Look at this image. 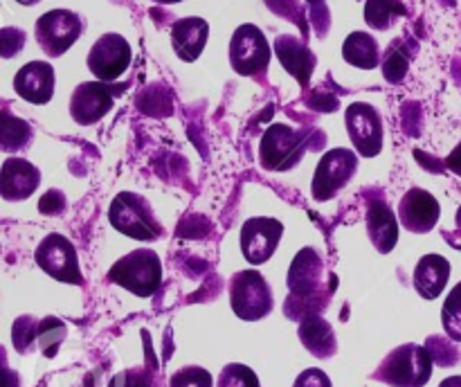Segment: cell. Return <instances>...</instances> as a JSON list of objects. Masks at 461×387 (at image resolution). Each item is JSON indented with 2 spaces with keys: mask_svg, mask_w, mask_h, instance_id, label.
Here are the masks:
<instances>
[{
  "mask_svg": "<svg viewBox=\"0 0 461 387\" xmlns=\"http://www.w3.org/2000/svg\"><path fill=\"white\" fill-rule=\"evenodd\" d=\"M54 86H57V76H54V68L48 61H30L16 72L14 76V90L25 102L48 104L54 94Z\"/></svg>",
  "mask_w": 461,
  "mask_h": 387,
  "instance_id": "cell-17",
  "label": "cell"
},
{
  "mask_svg": "<svg viewBox=\"0 0 461 387\" xmlns=\"http://www.w3.org/2000/svg\"><path fill=\"white\" fill-rule=\"evenodd\" d=\"M347 130L354 142L356 151L363 158H374L383 148V120L381 112L372 104L356 102L345 111Z\"/></svg>",
  "mask_w": 461,
  "mask_h": 387,
  "instance_id": "cell-13",
  "label": "cell"
},
{
  "mask_svg": "<svg viewBox=\"0 0 461 387\" xmlns=\"http://www.w3.org/2000/svg\"><path fill=\"white\" fill-rule=\"evenodd\" d=\"M207 39H210V25H207L205 18L189 16L180 18L171 27V45H174V52L178 54V58L192 63L205 50Z\"/></svg>",
  "mask_w": 461,
  "mask_h": 387,
  "instance_id": "cell-20",
  "label": "cell"
},
{
  "mask_svg": "<svg viewBox=\"0 0 461 387\" xmlns=\"http://www.w3.org/2000/svg\"><path fill=\"white\" fill-rule=\"evenodd\" d=\"M293 387H333V385H331V378H329L322 369L311 367V369H304V372L297 376L295 385Z\"/></svg>",
  "mask_w": 461,
  "mask_h": 387,
  "instance_id": "cell-35",
  "label": "cell"
},
{
  "mask_svg": "<svg viewBox=\"0 0 461 387\" xmlns=\"http://www.w3.org/2000/svg\"><path fill=\"white\" fill-rule=\"evenodd\" d=\"M439 201L421 187L410 189L399 202V220L403 223L405 230H410V232H430V230L439 223Z\"/></svg>",
  "mask_w": 461,
  "mask_h": 387,
  "instance_id": "cell-16",
  "label": "cell"
},
{
  "mask_svg": "<svg viewBox=\"0 0 461 387\" xmlns=\"http://www.w3.org/2000/svg\"><path fill=\"white\" fill-rule=\"evenodd\" d=\"M34 261L43 273H48L50 277L59 279V282L66 284H81L79 268V256H77L75 246H72L70 238H66L63 234H48L43 241L36 246Z\"/></svg>",
  "mask_w": 461,
  "mask_h": 387,
  "instance_id": "cell-10",
  "label": "cell"
},
{
  "mask_svg": "<svg viewBox=\"0 0 461 387\" xmlns=\"http://www.w3.org/2000/svg\"><path fill=\"white\" fill-rule=\"evenodd\" d=\"M41 171L25 158H7L0 169V194L5 201H25L39 189Z\"/></svg>",
  "mask_w": 461,
  "mask_h": 387,
  "instance_id": "cell-18",
  "label": "cell"
},
{
  "mask_svg": "<svg viewBox=\"0 0 461 387\" xmlns=\"http://www.w3.org/2000/svg\"><path fill=\"white\" fill-rule=\"evenodd\" d=\"M450 279V264L441 255H426L414 268V288L423 300H437Z\"/></svg>",
  "mask_w": 461,
  "mask_h": 387,
  "instance_id": "cell-22",
  "label": "cell"
},
{
  "mask_svg": "<svg viewBox=\"0 0 461 387\" xmlns=\"http://www.w3.org/2000/svg\"><path fill=\"white\" fill-rule=\"evenodd\" d=\"M446 166H448V169L453 171V174L461 176V142L453 148V153H450V156L446 158Z\"/></svg>",
  "mask_w": 461,
  "mask_h": 387,
  "instance_id": "cell-37",
  "label": "cell"
},
{
  "mask_svg": "<svg viewBox=\"0 0 461 387\" xmlns=\"http://www.w3.org/2000/svg\"><path fill=\"white\" fill-rule=\"evenodd\" d=\"M108 220L120 234L135 241H156L162 237V228L144 196L133 192H122L113 198Z\"/></svg>",
  "mask_w": 461,
  "mask_h": 387,
  "instance_id": "cell-4",
  "label": "cell"
},
{
  "mask_svg": "<svg viewBox=\"0 0 461 387\" xmlns=\"http://www.w3.org/2000/svg\"><path fill=\"white\" fill-rule=\"evenodd\" d=\"M131 45L120 34H104L95 40L88 52V70L97 76V81H115L124 75L131 66Z\"/></svg>",
  "mask_w": 461,
  "mask_h": 387,
  "instance_id": "cell-14",
  "label": "cell"
},
{
  "mask_svg": "<svg viewBox=\"0 0 461 387\" xmlns=\"http://www.w3.org/2000/svg\"><path fill=\"white\" fill-rule=\"evenodd\" d=\"M356 166H358V156L349 148H331L324 153L315 169L313 187H311L315 201H331L354 178Z\"/></svg>",
  "mask_w": 461,
  "mask_h": 387,
  "instance_id": "cell-11",
  "label": "cell"
},
{
  "mask_svg": "<svg viewBox=\"0 0 461 387\" xmlns=\"http://www.w3.org/2000/svg\"><path fill=\"white\" fill-rule=\"evenodd\" d=\"M108 279L138 297L156 295L162 284L160 256L149 248L129 252L108 270Z\"/></svg>",
  "mask_w": 461,
  "mask_h": 387,
  "instance_id": "cell-3",
  "label": "cell"
},
{
  "mask_svg": "<svg viewBox=\"0 0 461 387\" xmlns=\"http://www.w3.org/2000/svg\"><path fill=\"white\" fill-rule=\"evenodd\" d=\"M306 3H309L311 7H315V4H324V0H306Z\"/></svg>",
  "mask_w": 461,
  "mask_h": 387,
  "instance_id": "cell-41",
  "label": "cell"
},
{
  "mask_svg": "<svg viewBox=\"0 0 461 387\" xmlns=\"http://www.w3.org/2000/svg\"><path fill=\"white\" fill-rule=\"evenodd\" d=\"M457 228L461 230V207H459V212H457Z\"/></svg>",
  "mask_w": 461,
  "mask_h": 387,
  "instance_id": "cell-42",
  "label": "cell"
},
{
  "mask_svg": "<svg viewBox=\"0 0 461 387\" xmlns=\"http://www.w3.org/2000/svg\"><path fill=\"white\" fill-rule=\"evenodd\" d=\"M216 387H261V382L248 364L230 363L221 369Z\"/></svg>",
  "mask_w": 461,
  "mask_h": 387,
  "instance_id": "cell-29",
  "label": "cell"
},
{
  "mask_svg": "<svg viewBox=\"0 0 461 387\" xmlns=\"http://www.w3.org/2000/svg\"><path fill=\"white\" fill-rule=\"evenodd\" d=\"M230 304L246 322H257L273 310V291L259 270H241L230 282Z\"/></svg>",
  "mask_w": 461,
  "mask_h": 387,
  "instance_id": "cell-6",
  "label": "cell"
},
{
  "mask_svg": "<svg viewBox=\"0 0 461 387\" xmlns=\"http://www.w3.org/2000/svg\"><path fill=\"white\" fill-rule=\"evenodd\" d=\"M270 54H273V50H270L268 39L259 27L252 25V22L237 27L232 40H230V63H232L234 72H239L241 76L259 79L268 70Z\"/></svg>",
  "mask_w": 461,
  "mask_h": 387,
  "instance_id": "cell-7",
  "label": "cell"
},
{
  "mask_svg": "<svg viewBox=\"0 0 461 387\" xmlns=\"http://www.w3.org/2000/svg\"><path fill=\"white\" fill-rule=\"evenodd\" d=\"M342 57L349 66L360 68V70H374L383 61L378 40L367 32H351L342 43Z\"/></svg>",
  "mask_w": 461,
  "mask_h": 387,
  "instance_id": "cell-24",
  "label": "cell"
},
{
  "mask_svg": "<svg viewBox=\"0 0 461 387\" xmlns=\"http://www.w3.org/2000/svg\"><path fill=\"white\" fill-rule=\"evenodd\" d=\"M66 333V324L59 318L36 320L30 315H23L14 322V345L21 354L39 349L45 358H54Z\"/></svg>",
  "mask_w": 461,
  "mask_h": 387,
  "instance_id": "cell-9",
  "label": "cell"
},
{
  "mask_svg": "<svg viewBox=\"0 0 461 387\" xmlns=\"http://www.w3.org/2000/svg\"><path fill=\"white\" fill-rule=\"evenodd\" d=\"M311 130H295L286 124H273L261 138L259 160L268 171H288L302 160L309 147Z\"/></svg>",
  "mask_w": 461,
  "mask_h": 387,
  "instance_id": "cell-5",
  "label": "cell"
},
{
  "mask_svg": "<svg viewBox=\"0 0 461 387\" xmlns=\"http://www.w3.org/2000/svg\"><path fill=\"white\" fill-rule=\"evenodd\" d=\"M450 340H453V338L430 336L426 342L428 351H430L435 363L441 364V367H453V364H457L461 360V351Z\"/></svg>",
  "mask_w": 461,
  "mask_h": 387,
  "instance_id": "cell-31",
  "label": "cell"
},
{
  "mask_svg": "<svg viewBox=\"0 0 461 387\" xmlns=\"http://www.w3.org/2000/svg\"><path fill=\"white\" fill-rule=\"evenodd\" d=\"M39 207L43 214H61L63 207H66V196H63L59 189H50V192L41 198Z\"/></svg>",
  "mask_w": 461,
  "mask_h": 387,
  "instance_id": "cell-36",
  "label": "cell"
},
{
  "mask_svg": "<svg viewBox=\"0 0 461 387\" xmlns=\"http://www.w3.org/2000/svg\"><path fill=\"white\" fill-rule=\"evenodd\" d=\"M439 387H461V376H450Z\"/></svg>",
  "mask_w": 461,
  "mask_h": 387,
  "instance_id": "cell-38",
  "label": "cell"
},
{
  "mask_svg": "<svg viewBox=\"0 0 461 387\" xmlns=\"http://www.w3.org/2000/svg\"><path fill=\"white\" fill-rule=\"evenodd\" d=\"M126 86H111L108 81H86V84H79L70 97L72 120L81 126H90L99 122L111 111L113 102H115V97Z\"/></svg>",
  "mask_w": 461,
  "mask_h": 387,
  "instance_id": "cell-12",
  "label": "cell"
},
{
  "mask_svg": "<svg viewBox=\"0 0 461 387\" xmlns=\"http://www.w3.org/2000/svg\"><path fill=\"white\" fill-rule=\"evenodd\" d=\"M435 358L421 345H401L385 356L374 378L392 387H423L432 376Z\"/></svg>",
  "mask_w": 461,
  "mask_h": 387,
  "instance_id": "cell-2",
  "label": "cell"
},
{
  "mask_svg": "<svg viewBox=\"0 0 461 387\" xmlns=\"http://www.w3.org/2000/svg\"><path fill=\"white\" fill-rule=\"evenodd\" d=\"M288 291L284 313L291 320H304L309 315H320V310L327 309L329 295L324 292V261L315 248H302L293 259L288 270Z\"/></svg>",
  "mask_w": 461,
  "mask_h": 387,
  "instance_id": "cell-1",
  "label": "cell"
},
{
  "mask_svg": "<svg viewBox=\"0 0 461 387\" xmlns=\"http://www.w3.org/2000/svg\"><path fill=\"white\" fill-rule=\"evenodd\" d=\"M300 340L315 358H331L338 351L336 333L331 324L320 315H309L300 324Z\"/></svg>",
  "mask_w": 461,
  "mask_h": 387,
  "instance_id": "cell-23",
  "label": "cell"
},
{
  "mask_svg": "<svg viewBox=\"0 0 461 387\" xmlns=\"http://www.w3.org/2000/svg\"><path fill=\"white\" fill-rule=\"evenodd\" d=\"M275 54L282 61L284 70L291 72L304 88L311 84V75H313L318 58H315V54L311 52L304 40L288 34L277 36V40H275Z\"/></svg>",
  "mask_w": 461,
  "mask_h": 387,
  "instance_id": "cell-21",
  "label": "cell"
},
{
  "mask_svg": "<svg viewBox=\"0 0 461 387\" xmlns=\"http://www.w3.org/2000/svg\"><path fill=\"white\" fill-rule=\"evenodd\" d=\"M16 3H21V4H25V7H32V4H36V3H41V0H16Z\"/></svg>",
  "mask_w": 461,
  "mask_h": 387,
  "instance_id": "cell-39",
  "label": "cell"
},
{
  "mask_svg": "<svg viewBox=\"0 0 461 387\" xmlns=\"http://www.w3.org/2000/svg\"><path fill=\"white\" fill-rule=\"evenodd\" d=\"M0 45H3V57L9 58L16 52H21L25 45V32L16 30V27H5L0 34Z\"/></svg>",
  "mask_w": 461,
  "mask_h": 387,
  "instance_id": "cell-34",
  "label": "cell"
},
{
  "mask_svg": "<svg viewBox=\"0 0 461 387\" xmlns=\"http://www.w3.org/2000/svg\"><path fill=\"white\" fill-rule=\"evenodd\" d=\"M266 4H268L275 14H279V16L291 18L293 22H297V25L306 32V14L297 0H266Z\"/></svg>",
  "mask_w": 461,
  "mask_h": 387,
  "instance_id": "cell-33",
  "label": "cell"
},
{
  "mask_svg": "<svg viewBox=\"0 0 461 387\" xmlns=\"http://www.w3.org/2000/svg\"><path fill=\"white\" fill-rule=\"evenodd\" d=\"M410 58H412V50L405 48V40H392V45L387 48L385 57H383V75L390 84H399L405 79L410 70Z\"/></svg>",
  "mask_w": 461,
  "mask_h": 387,
  "instance_id": "cell-27",
  "label": "cell"
},
{
  "mask_svg": "<svg viewBox=\"0 0 461 387\" xmlns=\"http://www.w3.org/2000/svg\"><path fill=\"white\" fill-rule=\"evenodd\" d=\"M153 3H160V4H174V3H183V0H153Z\"/></svg>",
  "mask_w": 461,
  "mask_h": 387,
  "instance_id": "cell-40",
  "label": "cell"
},
{
  "mask_svg": "<svg viewBox=\"0 0 461 387\" xmlns=\"http://www.w3.org/2000/svg\"><path fill=\"white\" fill-rule=\"evenodd\" d=\"M441 322H444V331L448 333V338L461 342V282L446 297L444 309H441Z\"/></svg>",
  "mask_w": 461,
  "mask_h": 387,
  "instance_id": "cell-28",
  "label": "cell"
},
{
  "mask_svg": "<svg viewBox=\"0 0 461 387\" xmlns=\"http://www.w3.org/2000/svg\"><path fill=\"white\" fill-rule=\"evenodd\" d=\"M36 43L48 57H61L84 34V18L70 9H50L34 25Z\"/></svg>",
  "mask_w": 461,
  "mask_h": 387,
  "instance_id": "cell-8",
  "label": "cell"
},
{
  "mask_svg": "<svg viewBox=\"0 0 461 387\" xmlns=\"http://www.w3.org/2000/svg\"><path fill=\"white\" fill-rule=\"evenodd\" d=\"M214 385V378L207 369L198 367V364H187V367L178 369V372L171 376L169 387H212Z\"/></svg>",
  "mask_w": 461,
  "mask_h": 387,
  "instance_id": "cell-32",
  "label": "cell"
},
{
  "mask_svg": "<svg viewBox=\"0 0 461 387\" xmlns=\"http://www.w3.org/2000/svg\"><path fill=\"white\" fill-rule=\"evenodd\" d=\"M284 237V223L268 216L248 219L241 228V252L248 264H266Z\"/></svg>",
  "mask_w": 461,
  "mask_h": 387,
  "instance_id": "cell-15",
  "label": "cell"
},
{
  "mask_svg": "<svg viewBox=\"0 0 461 387\" xmlns=\"http://www.w3.org/2000/svg\"><path fill=\"white\" fill-rule=\"evenodd\" d=\"M408 9H405L403 0H367L365 3V22L374 30H390L396 22V18L405 16Z\"/></svg>",
  "mask_w": 461,
  "mask_h": 387,
  "instance_id": "cell-25",
  "label": "cell"
},
{
  "mask_svg": "<svg viewBox=\"0 0 461 387\" xmlns=\"http://www.w3.org/2000/svg\"><path fill=\"white\" fill-rule=\"evenodd\" d=\"M32 140V129L27 122H23L21 117H12L9 111L3 112V122H0V147L3 151H23V148L30 147Z\"/></svg>",
  "mask_w": 461,
  "mask_h": 387,
  "instance_id": "cell-26",
  "label": "cell"
},
{
  "mask_svg": "<svg viewBox=\"0 0 461 387\" xmlns=\"http://www.w3.org/2000/svg\"><path fill=\"white\" fill-rule=\"evenodd\" d=\"M108 387H158V376L151 367H131L115 374Z\"/></svg>",
  "mask_w": 461,
  "mask_h": 387,
  "instance_id": "cell-30",
  "label": "cell"
},
{
  "mask_svg": "<svg viewBox=\"0 0 461 387\" xmlns=\"http://www.w3.org/2000/svg\"><path fill=\"white\" fill-rule=\"evenodd\" d=\"M367 234L374 248L383 255L394 250L399 243V220L383 196L372 198L367 202Z\"/></svg>",
  "mask_w": 461,
  "mask_h": 387,
  "instance_id": "cell-19",
  "label": "cell"
}]
</instances>
